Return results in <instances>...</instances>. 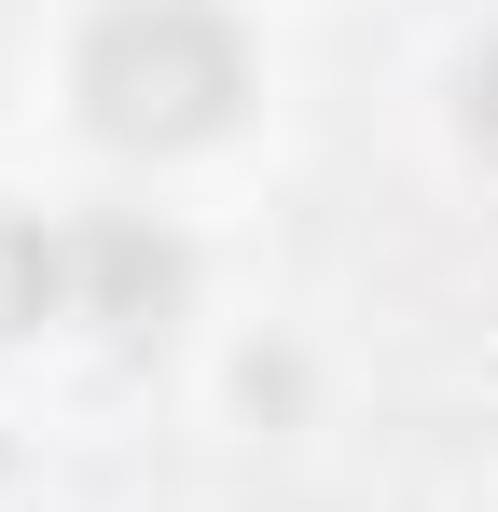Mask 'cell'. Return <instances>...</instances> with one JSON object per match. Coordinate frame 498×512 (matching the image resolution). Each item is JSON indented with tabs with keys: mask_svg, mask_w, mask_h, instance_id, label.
Segmentation results:
<instances>
[{
	"mask_svg": "<svg viewBox=\"0 0 498 512\" xmlns=\"http://www.w3.org/2000/svg\"><path fill=\"white\" fill-rule=\"evenodd\" d=\"M236 28L208 14V0H111L97 28H83V111L111 125V139H208L222 111H236Z\"/></svg>",
	"mask_w": 498,
	"mask_h": 512,
	"instance_id": "1",
	"label": "cell"
},
{
	"mask_svg": "<svg viewBox=\"0 0 498 512\" xmlns=\"http://www.w3.org/2000/svg\"><path fill=\"white\" fill-rule=\"evenodd\" d=\"M166 291H180V250L166 236H139V222H56V319L153 333Z\"/></svg>",
	"mask_w": 498,
	"mask_h": 512,
	"instance_id": "2",
	"label": "cell"
},
{
	"mask_svg": "<svg viewBox=\"0 0 498 512\" xmlns=\"http://www.w3.org/2000/svg\"><path fill=\"white\" fill-rule=\"evenodd\" d=\"M28 319H56V236L0 222V346L28 333Z\"/></svg>",
	"mask_w": 498,
	"mask_h": 512,
	"instance_id": "3",
	"label": "cell"
}]
</instances>
